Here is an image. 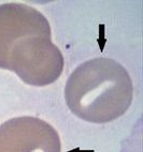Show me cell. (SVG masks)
<instances>
[{
  "mask_svg": "<svg viewBox=\"0 0 143 152\" xmlns=\"http://www.w3.org/2000/svg\"><path fill=\"white\" fill-rule=\"evenodd\" d=\"M63 92L74 116L87 122L107 123L128 110L133 100V84L119 62L97 57L72 71Z\"/></svg>",
  "mask_w": 143,
  "mask_h": 152,
  "instance_id": "obj_1",
  "label": "cell"
},
{
  "mask_svg": "<svg viewBox=\"0 0 143 152\" xmlns=\"http://www.w3.org/2000/svg\"><path fill=\"white\" fill-rule=\"evenodd\" d=\"M35 34H51L50 23L41 12L24 3L0 4V69L14 44Z\"/></svg>",
  "mask_w": 143,
  "mask_h": 152,
  "instance_id": "obj_4",
  "label": "cell"
},
{
  "mask_svg": "<svg viewBox=\"0 0 143 152\" xmlns=\"http://www.w3.org/2000/svg\"><path fill=\"white\" fill-rule=\"evenodd\" d=\"M63 66L65 59L52 34H35L14 44L1 69L14 72L27 85L45 87L59 78Z\"/></svg>",
  "mask_w": 143,
  "mask_h": 152,
  "instance_id": "obj_2",
  "label": "cell"
},
{
  "mask_svg": "<svg viewBox=\"0 0 143 152\" xmlns=\"http://www.w3.org/2000/svg\"><path fill=\"white\" fill-rule=\"evenodd\" d=\"M0 152H61V141L49 122L21 116L0 124Z\"/></svg>",
  "mask_w": 143,
  "mask_h": 152,
  "instance_id": "obj_3",
  "label": "cell"
}]
</instances>
